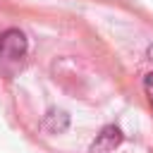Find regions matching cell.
<instances>
[{
	"mask_svg": "<svg viewBox=\"0 0 153 153\" xmlns=\"http://www.w3.org/2000/svg\"><path fill=\"white\" fill-rule=\"evenodd\" d=\"M29 53V41L24 31L19 29H7L0 33V69L5 74H12L26 57Z\"/></svg>",
	"mask_w": 153,
	"mask_h": 153,
	"instance_id": "cell-1",
	"label": "cell"
},
{
	"mask_svg": "<svg viewBox=\"0 0 153 153\" xmlns=\"http://www.w3.org/2000/svg\"><path fill=\"white\" fill-rule=\"evenodd\" d=\"M120 143H122V131L110 124V127H105V129L98 134V139L93 141V153H112Z\"/></svg>",
	"mask_w": 153,
	"mask_h": 153,
	"instance_id": "cell-2",
	"label": "cell"
},
{
	"mask_svg": "<svg viewBox=\"0 0 153 153\" xmlns=\"http://www.w3.org/2000/svg\"><path fill=\"white\" fill-rule=\"evenodd\" d=\"M143 93H146L148 105H151V110H153V72H148V74L143 76Z\"/></svg>",
	"mask_w": 153,
	"mask_h": 153,
	"instance_id": "cell-3",
	"label": "cell"
},
{
	"mask_svg": "<svg viewBox=\"0 0 153 153\" xmlns=\"http://www.w3.org/2000/svg\"><path fill=\"white\" fill-rule=\"evenodd\" d=\"M148 57H151V62H153V45L148 48Z\"/></svg>",
	"mask_w": 153,
	"mask_h": 153,
	"instance_id": "cell-4",
	"label": "cell"
}]
</instances>
